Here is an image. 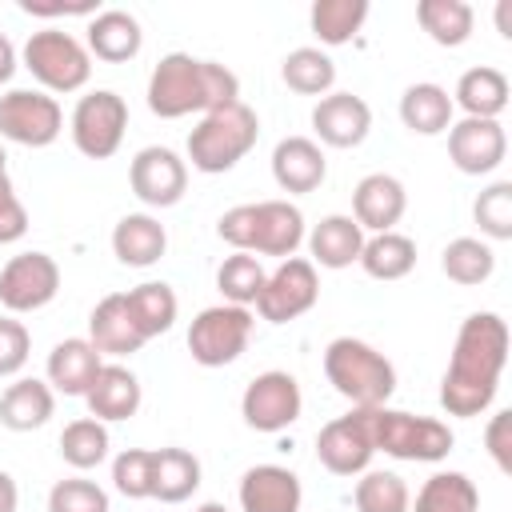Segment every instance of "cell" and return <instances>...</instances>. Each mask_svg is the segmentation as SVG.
<instances>
[{
  "label": "cell",
  "mask_w": 512,
  "mask_h": 512,
  "mask_svg": "<svg viewBox=\"0 0 512 512\" xmlns=\"http://www.w3.org/2000/svg\"><path fill=\"white\" fill-rule=\"evenodd\" d=\"M508 364V324L496 312H472L452 344L448 372L440 380V408L448 416H480L500 388Z\"/></svg>",
  "instance_id": "6da1fadb"
},
{
  "label": "cell",
  "mask_w": 512,
  "mask_h": 512,
  "mask_svg": "<svg viewBox=\"0 0 512 512\" xmlns=\"http://www.w3.org/2000/svg\"><path fill=\"white\" fill-rule=\"evenodd\" d=\"M324 376L352 408H384L396 392L392 360L356 336H336L324 348Z\"/></svg>",
  "instance_id": "7a4b0ae2"
},
{
  "label": "cell",
  "mask_w": 512,
  "mask_h": 512,
  "mask_svg": "<svg viewBox=\"0 0 512 512\" xmlns=\"http://www.w3.org/2000/svg\"><path fill=\"white\" fill-rule=\"evenodd\" d=\"M256 136H260V120L244 100L220 112H204L200 124L188 132V160L196 172H208V176L228 172L252 152Z\"/></svg>",
  "instance_id": "3957f363"
},
{
  "label": "cell",
  "mask_w": 512,
  "mask_h": 512,
  "mask_svg": "<svg viewBox=\"0 0 512 512\" xmlns=\"http://www.w3.org/2000/svg\"><path fill=\"white\" fill-rule=\"evenodd\" d=\"M368 432H372V448L396 460H412V464H436L452 452L456 436L444 420L432 416H412L400 408H368Z\"/></svg>",
  "instance_id": "277c9868"
},
{
  "label": "cell",
  "mask_w": 512,
  "mask_h": 512,
  "mask_svg": "<svg viewBox=\"0 0 512 512\" xmlns=\"http://www.w3.org/2000/svg\"><path fill=\"white\" fill-rule=\"evenodd\" d=\"M24 68L48 88V92H80L92 76V56L88 48L60 32V28H44V32H32L28 44H24Z\"/></svg>",
  "instance_id": "5b68a950"
},
{
  "label": "cell",
  "mask_w": 512,
  "mask_h": 512,
  "mask_svg": "<svg viewBox=\"0 0 512 512\" xmlns=\"http://www.w3.org/2000/svg\"><path fill=\"white\" fill-rule=\"evenodd\" d=\"M252 340V312L240 304H212L188 328V352L204 368L232 364Z\"/></svg>",
  "instance_id": "8992f818"
},
{
  "label": "cell",
  "mask_w": 512,
  "mask_h": 512,
  "mask_svg": "<svg viewBox=\"0 0 512 512\" xmlns=\"http://www.w3.org/2000/svg\"><path fill=\"white\" fill-rule=\"evenodd\" d=\"M124 128H128V104L112 88H96V92L80 96L76 108H72V144L88 160L116 156V148L124 140Z\"/></svg>",
  "instance_id": "52a82bcc"
},
{
  "label": "cell",
  "mask_w": 512,
  "mask_h": 512,
  "mask_svg": "<svg viewBox=\"0 0 512 512\" xmlns=\"http://www.w3.org/2000/svg\"><path fill=\"white\" fill-rule=\"evenodd\" d=\"M64 132V112L56 96L32 92V88H12L0 96V136L24 148H48Z\"/></svg>",
  "instance_id": "ba28073f"
},
{
  "label": "cell",
  "mask_w": 512,
  "mask_h": 512,
  "mask_svg": "<svg viewBox=\"0 0 512 512\" xmlns=\"http://www.w3.org/2000/svg\"><path fill=\"white\" fill-rule=\"evenodd\" d=\"M320 296V280H316V264L304 256H288L280 260V268L272 276H264V288L256 296V312L268 324H288L296 316H304Z\"/></svg>",
  "instance_id": "9c48e42d"
},
{
  "label": "cell",
  "mask_w": 512,
  "mask_h": 512,
  "mask_svg": "<svg viewBox=\"0 0 512 512\" xmlns=\"http://www.w3.org/2000/svg\"><path fill=\"white\" fill-rule=\"evenodd\" d=\"M148 108L160 120H180L188 112H204L200 60L188 52H168L148 76Z\"/></svg>",
  "instance_id": "30bf717a"
},
{
  "label": "cell",
  "mask_w": 512,
  "mask_h": 512,
  "mask_svg": "<svg viewBox=\"0 0 512 512\" xmlns=\"http://www.w3.org/2000/svg\"><path fill=\"white\" fill-rule=\"evenodd\" d=\"M300 408H304V396H300L296 376L276 372V368L260 372L240 396V416L256 432H284L288 424L300 420Z\"/></svg>",
  "instance_id": "8fae6325"
},
{
  "label": "cell",
  "mask_w": 512,
  "mask_h": 512,
  "mask_svg": "<svg viewBox=\"0 0 512 512\" xmlns=\"http://www.w3.org/2000/svg\"><path fill=\"white\" fill-rule=\"evenodd\" d=\"M60 292V268L48 252H20L0 268V304L20 316L52 304Z\"/></svg>",
  "instance_id": "7c38bea8"
},
{
  "label": "cell",
  "mask_w": 512,
  "mask_h": 512,
  "mask_svg": "<svg viewBox=\"0 0 512 512\" xmlns=\"http://www.w3.org/2000/svg\"><path fill=\"white\" fill-rule=\"evenodd\" d=\"M316 456L332 476H360L368 472L376 448L368 432V408H352L348 416H336L316 436Z\"/></svg>",
  "instance_id": "4fadbf2b"
},
{
  "label": "cell",
  "mask_w": 512,
  "mask_h": 512,
  "mask_svg": "<svg viewBox=\"0 0 512 512\" xmlns=\"http://www.w3.org/2000/svg\"><path fill=\"white\" fill-rule=\"evenodd\" d=\"M128 180H132V192L140 204L148 208H172L180 204L184 188H188V164L172 152V148H140L132 168H128Z\"/></svg>",
  "instance_id": "5bb4252c"
},
{
  "label": "cell",
  "mask_w": 512,
  "mask_h": 512,
  "mask_svg": "<svg viewBox=\"0 0 512 512\" xmlns=\"http://www.w3.org/2000/svg\"><path fill=\"white\" fill-rule=\"evenodd\" d=\"M448 156L464 176H488L504 164L508 156V136L500 120H456L448 128Z\"/></svg>",
  "instance_id": "9a60e30c"
},
{
  "label": "cell",
  "mask_w": 512,
  "mask_h": 512,
  "mask_svg": "<svg viewBox=\"0 0 512 512\" xmlns=\"http://www.w3.org/2000/svg\"><path fill=\"white\" fill-rule=\"evenodd\" d=\"M312 132L328 148H356L372 132V108L352 92H328L312 108Z\"/></svg>",
  "instance_id": "2e32d148"
},
{
  "label": "cell",
  "mask_w": 512,
  "mask_h": 512,
  "mask_svg": "<svg viewBox=\"0 0 512 512\" xmlns=\"http://www.w3.org/2000/svg\"><path fill=\"white\" fill-rule=\"evenodd\" d=\"M408 208V192L388 172H368L352 192V220L368 232H392Z\"/></svg>",
  "instance_id": "e0dca14e"
},
{
  "label": "cell",
  "mask_w": 512,
  "mask_h": 512,
  "mask_svg": "<svg viewBox=\"0 0 512 512\" xmlns=\"http://www.w3.org/2000/svg\"><path fill=\"white\" fill-rule=\"evenodd\" d=\"M300 480L292 468L256 464L240 476V508L244 512H300Z\"/></svg>",
  "instance_id": "ac0fdd59"
},
{
  "label": "cell",
  "mask_w": 512,
  "mask_h": 512,
  "mask_svg": "<svg viewBox=\"0 0 512 512\" xmlns=\"http://www.w3.org/2000/svg\"><path fill=\"white\" fill-rule=\"evenodd\" d=\"M272 176L284 192H316L328 176V160L316 140L308 136H284L272 148Z\"/></svg>",
  "instance_id": "d6986e66"
},
{
  "label": "cell",
  "mask_w": 512,
  "mask_h": 512,
  "mask_svg": "<svg viewBox=\"0 0 512 512\" xmlns=\"http://www.w3.org/2000/svg\"><path fill=\"white\" fill-rule=\"evenodd\" d=\"M256 208V228H252V252L256 256H280L288 260L304 244V216L288 200H260Z\"/></svg>",
  "instance_id": "ffe728a7"
},
{
  "label": "cell",
  "mask_w": 512,
  "mask_h": 512,
  "mask_svg": "<svg viewBox=\"0 0 512 512\" xmlns=\"http://www.w3.org/2000/svg\"><path fill=\"white\" fill-rule=\"evenodd\" d=\"M88 340H92V348L100 356H132V352H140L148 344L140 336L128 304H124V292H112V296H104L92 308V316H88Z\"/></svg>",
  "instance_id": "44dd1931"
},
{
  "label": "cell",
  "mask_w": 512,
  "mask_h": 512,
  "mask_svg": "<svg viewBox=\"0 0 512 512\" xmlns=\"http://www.w3.org/2000/svg\"><path fill=\"white\" fill-rule=\"evenodd\" d=\"M104 356L92 348L88 336H72V340H60L52 352H48V388L52 392H64V396H84L100 372Z\"/></svg>",
  "instance_id": "7402d4cb"
},
{
  "label": "cell",
  "mask_w": 512,
  "mask_h": 512,
  "mask_svg": "<svg viewBox=\"0 0 512 512\" xmlns=\"http://www.w3.org/2000/svg\"><path fill=\"white\" fill-rule=\"evenodd\" d=\"M84 400H88V412L100 424L128 420L140 408V380L124 364H100V372H96L92 388L84 392Z\"/></svg>",
  "instance_id": "603a6c76"
},
{
  "label": "cell",
  "mask_w": 512,
  "mask_h": 512,
  "mask_svg": "<svg viewBox=\"0 0 512 512\" xmlns=\"http://www.w3.org/2000/svg\"><path fill=\"white\" fill-rule=\"evenodd\" d=\"M144 44V32L136 24L132 12L124 8H104L88 20V56L104 60V64H124L140 52Z\"/></svg>",
  "instance_id": "cb8c5ba5"
},
{
  "label": "cell",
  "mask_w": 512,
  "mask_h": 512,
  "mask_svg": "<svg viewBox=\"0 0 512 512\" xmlns=\"http://www.w3.org/2000/svg\"><path fill=\"white\" fill-rule=\"evenodd\" d=\"M164 248H168V232H164V224H160L156 216H148V212H128V216L112 228V252H116V260L128 264V268H148V264H156V260L164 256Z\"/></svg>",
  "instance_id": "d4e9b609"
},
{
  "label": "cell",
  "mask_w": 512,
  "mask_h": 512,
  "mask_svg": "<svg viewBox=\"0 0 512 512\" xmlns=\"http://www.w3.org/2000/svg\"><path fill=\"white\" fill-rule=\"evenodd\" d=\"M52 412H56V392L48 388V380H36V376L8 384L0 396V424L12 432L44 428Z\"/></svg>",
  "instance_id": "484cf974"
},
{
  "label": "cell",
  "mask_w": 512,
  "mask_h": 512,
  "mask_svg": "<svg viewBox=\"0 0 512 512\" xmlns=\"http://www.w3.org/2000/svg\"><path fill=\"white\" fill-rule=\"evenodd\" d=\"M360 248H364V228L340 212L324 216L308 232V252H312V264L320 268H348L360 260Z\"/></svg>",
  "instance_id": "4316f807"
},
{
  "label": "cell",
  "mask_w": 512,
  "mask_h": 512,
  "mask_svg": "<svg viewBox=\"0 0 512 512\" xmlns=\"http://www.w3.org/2000/svg\"><path fill=\"white\" fill-rule=\"evenodd\" d=\"M452 104H460L464 116H472V120H496L508 108V76L500 68H488V64L468 68L456 80Z\"/></svg>",
  "instance_id": "83f0119b"
},
{
  "label": "cell",
  "mask_w": 512,
  "mask_h": 512,
  "mask_svg": "<svg viewBox=\"0 0 512 512\" xmlns=\"http://www.w3.org/2000/svg\"><path fill=\"white\" fill-rule=\"evenodd\" d=\"M452 96L440 84H408L400 96V120L416 136H440L452 128Z\"/></svg>",
  "instance_id": "f1b7e54d"
},
{
  "label": "cell",
  "mask_w": 512,
  "mask_h": 512,
  "mask_svg": "<svg viewBox=\"0 0 512 512\" xmlns=\"http://www.w3.org/2000/svg\"><path fill=\"white\" fill-rule=\"evenodd\" d=\"M124 304H128V312H132V320H136L144 340L164 336L176 324V312H180V300H176L172 284H164V280H144V284L128 288Z\"/></svg>",
  "instance_id": "f546056e"
},
{
  "label": "cell",
  "mask_w": 512,
  "mask_h": 512,
  "mask_svg": "<svg viewBox=\"0 0 512 512\" xmlns=\"http://www.w3.org/2000/svg\"><path fill=\"white\" fill-rule=\"evenodd\" d=\"M152 496L164 504H180L200 488V460L188 448H152Z\"/></svg>",
  "instance_id": "4dcf8cb0"
},
{
  "label": "cell",
  "mask_w": 512,
  "mask_h": 512,
  "mask_svg": "<svg viewBox=\"0 0 512 512\" xmlns=\"http://www.w3.org/2000/svg\"><path fill=\"white\" fill-rule=\"evenodd\" d=\"M356 264L372 280H404L416 268V240L404 232H376L372 240H364Z\"/></svg>",
  "instance_id": "1f68e13d"
},
{
  "label": "cell",
  "mask_w": 512,
  "mask_h": 512,
  "mask_svg": "<svg viewBox=\"0 0 512 512\" xmlns=\"http://www.w3.org/2000/svg\"><path fill=\"white\" fill-rule=\"evenodd\" d=\"M416 20L420 28L440 44V48H460L472 36L476 12L464 0H420L416 4Z\"/></svg>",
  "instance_id": "d6a6232c"
},
{
  "label": "cell",
  "mask_w": 512,
  "mask_h": 512,
  "mask_svg": "<svg viewBox=\"0 0 512 512\" xmlns=\"http://www.w3.org/2000/svg\"><path fill=\"white\" fill-rule=\"evenodd\" d=\"M412 512H480V492L464 472H436L420 484Z\"/></svg>",
  "instance_id": "836d02e7"
},
{
  "label": "cell",
  "mask_w": 512,
  "mask_h": 512,
  "mask_svg": "<svg viewBox=\"0 0 512 512\" xmlns=\"http://www.w3.org/2000/svg\"><path fill=\"white\" fill-rule=\"evenodd\" d=\"M280 76L300 96H328L336 84V64L320 48H292L280 64Z\"/></svg>",
  "instance_id": "e575fe53"
},
{
  "label": "cell",
  "mask_w": 512,
  "mask_h": 512,
  "mask_svg": "<svg viewBox=\"0 0 512 512\" xmlns=\"http://www.w3.org/2000/svg\"><path fill=\"white\" fill-rule=\"evenodd\" d=\"M308 20H312V32L320 36V44L336 48V44H348L364 28L368 0H316Z\"/></svg>",
  "instance_id": "d590c367"
},
{
  "label": "cell",
  "mask_w": 512,
  "mask_h": 512,
  "mask_svg": "<svg viewBox=\"0 0 512 512\" xmlns=\"http://www.w3.org/2000/svg\"><path fill=\"white\" fill-rule=\"evenodd\" d=\"M440 268H444V276H448L452 284L476 288V284H484V280L496 272V252H492L484 240H476V236H456V240L444 248Z\"/></svg>",
  "instance_id": "8d00e7d4"
},
{
  "label": "cell",
  "mask_w": 512,
  "mask_h": 512,
  "mask_svg": "<svg viewBox=\"0 0 512 512\" xmlns=\"http://www.w3.org/2000/svg\"><path fill=\"white\" fill-rule=\"evenodd\" d=\"M60 456L76 472H88V468L104 464V456H108V428L96 416H80V420L64 424V432H60Z\"/></svg>",
  "instance_id": "74e56055"
},
{
  "label": "cell",
  "mask_w": 512,
  "mask_h": 512,
  "mask_svg": "<svg viewBox=\"0 0 512 512\" xmlns=\"http://www.w3.org/2000/svg\"><path fill=\"white\" fill-rule=\"evenodd\" d=\"M352 500H356V512H408V504H412L408 484L396 472H384V468L360 472Z\"/></svg>",
  "instance_id": "f35d334b"
},
{
  "label": "cell",
  "mask_w": 512,
  "mask_h": 512,
  "mask_svg": "<svg viewBox=\"0 0 512 512\" xmlns=\"http://www.w3.org/2000/svg\"><path fill=\"white\" fill-rule=\"evenodd\" d=\"M216 288H220L224 304H240V308L256 304V296H260V288H264V268H260V260H256L252 252H232V256L216 268Z\"/></svg>",
  "instance_id": "ab89813d"
},
{
  "label": "cell",
  "mask_w": 512,
  "mask_h": 512,
  "mask_svg": "<svg viewBox=\"0 0 512 512\" xmlns=\"http://www.w3.org/2000/svg\"><path fill=\"white\" fill-rule=\"evenodd\" d=\"M472 216H476V224H480V232L488 240H512V180L488 184L476 196Z\"/></svg>",
  "instance_id": "60d3db41"
},
{
  "label": "cell",
  "mask_w": 512,
  "mask_h": 512,
  "mask_svg": "<svg viewBox=\"0 0 512 512\" xmlns=\"http://www.w3.org/2000/svg\"><path fill=\"white\" fill-rule=\"evenodd\" d=\"M152 460H156L152 448H124L112 460V484H116V492L128 496V500H148L152 496Z\"/></svg>",
  "instance_id": "b9f144b4"
},
{
  "label": "cell",
  "mask_w": 512,
  "mask_h": 512,
  "mask_svg": "<svg viewBox=\"0 0 512 512\" xmlns=\"http://www.w3.org/2000/svg\"><path fill=\"white\" fill-rule=\"evenodd\" d=\"M48 512H108V492L84 476L56 480L48 492Z\"/></svg>",
  "instance_id": "7bdbcfd3"
},
{
  "label": "cell",
  "mask_w": 512,
  "mask_h": 512,
  "mask_svg": "<svg viewBox=\"0 0 512 512\" xmlns=\"http://www.w3.org/2000/svg\"><path fill=\"white\" fill-rule=\"evenodd\" d=\"M200 88H204V112H220L228 104H240L236 72L216 64V60H200Z\"/></svg>",
  "instance_id": "ee69618b"
},
{
  "label": "cell",
  "mask_w": 512,
  "mask_h": 512,
  "mask_svg": "<svg viewBox=\"0 0 512 512\" xmlns=\"http://www.w3.org/2000/svg\"><path fill=\"white\" fill-rule=\"evenodd\" d=\"M28 352H32L28 328L12 316H0V376H16L28 364Z\"/></svg>",
  "instance_id": "f6af8a7d"
},
{
  "label": "cell",
  "mask_w": 512,
  "mask_h": 512,
  "mask_svg": "<svg viewBox=\"0 0 512 512\" xmlns=\"http://www.w3.org/2000/svg\"><path fill=\"white\" fill-rule=\"evenodd\" d=\"M28 232V212L8 180V172H0V244H16Z\"/></svg>",
  "instance_id": "bcb514c9"
},
{
  "label": "cell",
  "mask_w": 512,
  "mask_h": 512,
  "mask_svg": "<svg viewBox=\"0 0 512 512\" xmlns=\"http://www.w3.org/2000/svg\"><path fill=\"white\" fill-rule=\"evenodd\" d=\"M484 444H488V456L496 460L500 472H512V412H496L484 428Z\"/></svg>",
  "instance_id": "7dc6e473"
},
{
  "label": "cell",
  "mask_w": 512,
  "mask_h": 512,
  "mask_svg": "<svg viewBox=\"0 0 512 512\" xmlns=\"http://www.w3.org/2000/svg\"><path fill=\"white\" fill-rule=\"evenodd\" d=\"M24 12L32 16H96V0H80V4H36V0H20Z\"/></svg>",
  "instance_id": "c3c4849f"
},
{
  "label": "cell",
  "mask_w": 512,
  "mask_h": 512,
  "mask_svg": "<svg viewBox=\"0 0 512 512\" xmlns=\"http://www.w3.org/2000/svg\"><path fill=\"white\" fill-rule=\"evenodd\" d=\"M16 504H20V492H16V480L0 468V512H16Z\"/></svg>",
  "instance_id": "681fc988"
},
{
  "label": "cell",
  "mask_w": 512,
  "mask_h": 512,
  "mask_svg": "<svg viewBox=\"0 0 512 512\" xmlns=\"http://www.w3.org/2000/svg\"><path fill=\"white\" fill-rule=\"evenodd\" d=\"M12 72H16V48H12V40L0 32V84H8Z\"/></svg>",
  "instance_id": "f907efd6"
},
{
  "label": "cell",
  "mask_w": 512,
  "mask_h": 512,
  "mask_svg": "<svg viewBox=\"0 0 512 512\" xmlns=\"http://www.w3.org/2000/svg\"><path fill=\"white\" fill-rule=\"evenodd\" d=\"M196 512H228V508H224V504H216V500H208V504H200Z\"/></svg>",
  "instance_id": "816d5d0a"
},
{
  "label": "cell",
  "mask_w": 512,
  "mask_h": 512,
  "mask_svg": "<svg viewBox=\"0 0 512 512\" xmlns=\"http://www.w3.org/2000/svg\"><path fill=\"white\" fill-rule=\"evenodd\" d=\"M4 160H8V156H4V148H0V172H8V168H4Z\"/></svg>",
  "instance_id": "f5cc1de1"
}]
</instances>
